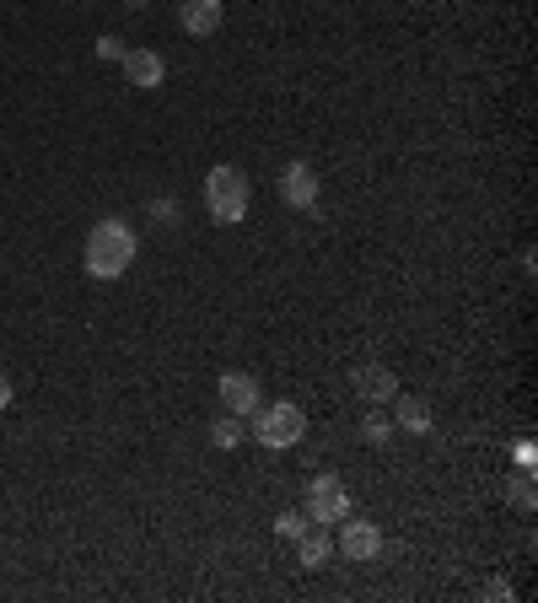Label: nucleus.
Segmentation results:
<instances>
[{
    "label": "nucleus",
    "instance_id": "obj_1",
    "mask_svg": "<svg viewBox=\"0 0 538 603\" xmlns=\"http://www.w3.org/2000/svg\"><path fill=\"white\" fill-rule=\"evenodd\" d=\"M81 264L92 281H119L130 264H135V232L124 221H98L87 232V249H81Z\"/></svg>",
    "mask_w": 538,
    "mask_h": 603
},
{
    "label": "nucleus",
    "instance_id": "obj_2",
    "mask_svg": "<svg viewBox=\"0 0 538 603\" xmlns=\"http://www.w3.org/2000/svg\"><path fill=\"white\" fill-rule=\"evenodd\" d=\"M205 205H210V221H216V227H238L248 216V173H238L232 162L210 167V178H205Z\"/></svg>",
    "mask_w": 538,
    "mask_h": 603
},
{
    "label": "nucleus",
    "instance_id": "obj_3",
    "mask_svg": "<svg viewBox=\"0 0 538 603\" xmlns=\"http://www.w3.org/2000/svg\"><path fill=\"white\" fill-rule=\"evenodd\" d=\"M301 431H307V415H301L292 399L259 404V409H253V437H259L270 452L296 448V442H301Z\"/></svg>",
    "mask_w": 538,
    "mask_h": 603
},
{
    "label": "nucleus",
    "instance_id": "obj_4",
    "mask_svg": "<svg viewBox=\"0 0 538 603\" xmlns=\"http://www.w3.org/2000/svg\"><path fill=\"white\" fill-rule=\"evenodd\" d=\"M307 517L312 523H334V517H350V491H344L334 474H318L307 485Z\"/></svg>",
    "mask_w": 538,
    "mask_h": 603
},
{
    "label": "nucleus",
    "instance_id": "obj_5",
    "mask_svg": "<svg viewBox=\"0 0 538 603\" xmlns=\"http://www.w3.org/2000/svg\"><path fill=\"white\" fill-rule=\"evenodd\" d=\"M216 394H221V404H227V415H243V420L259 409V404H264V394H259V377H253V372H221Z\"/></svg>",
    "mask_w": 538,
    "mask_h": 603
},
{
    "label": "nucleus",
    "instance_id": "obj_6",
    "mask_svg": "<svg viewBox=\"0 0 538 603\" xmlns=\"http://www.w3.org/2000/svg\"><path fill=\"white\" fill-rule=\"evenodd\" d=\"M281 200L296 205V210H312L318 205V173L307 162H286L281 167Z\"/></svg>",
    "mask_w": 538,
    "mask_h": 603
},
{
    "label": "nucleus",
    "instance_id": "obj_7",
    "mask_svg": "<svg viewBox=\"0 0 538 603\" xmlns=\"http://www.w3.org/2000/svg\"><path fill=\"white\" fill-rule=\"evenodd\" d=\"M340 555L344 560H377V555H383V534H377V523L350 517V523L340 528Z\"/></svg>",
    "mask_w": 538,
    "mask_h": 603
},
{
    "label": "nucleus",
    "instance_id": "obj_8",
    "mask_svg": "<svg viewBox=\"0 0 538 603\" xmlns=\"http://www.w3.org/2000/svg\"><path fill=\"white\" fill-rule=\"evenodd\" d=\"M119 59H124L130 87H141V92L162 87V76H167V65H162V54H156V50H130V54H119Z\"/></svg>",
    "mask_w": 538,
    "mask_h": 603
},
{
    "label": "nucleus",
    "instance_id": "obj_9",
    "mask_svg": "<svg viewBox=\"0 0 538 603\" xmlns=\"http://www.w3.org/2000/svg\"><path fill=\"white\" fill-rule=\"evenodd\" d=\"M350 383H355V394L366 404H388L393 394H398V377H393L388 366H355Z\"/></svg>",
    "mask_w": 538,
    "mask_h": 603
},
{
    "label": "nucleus",
    "instance_id": "obj_10",
    "mask_svg": "<svg viewBox=\"0 0 538 603\" xmlns=\"http://www.w3.org/2000/svg\"><path fill=\"white\" fill-rule=\"evenodd\" d=\"M178 22H184L189 39H210L221 28V0H184L178 6Z\"/></svg>",
    "mask_w": 538,
    "mask_h": 603
},
{
    "label": "nucleus",
    "instance_id": "obj_11",
    "mask_svg": "<svg viewBox=\"0 0 538 603\" xmlns=\"http://www.w3.org/2000/svg\"><path fill=\"white\" fill-rule=\"evenodd\" d=\"M393 431H431V409L426 399H415V394H393Z\"/></svg>",
    "mask_w": 538,
    "mask_h": 603
},
{
    "label": "nucleus",
    "instance_id": "obj_12",
    "mask_svg": "<svg viewBox=\"0 0 538 603\" xmlns=\"http://www.w3.org/2000/svg\"><path fill=\"white\" fill-rule=\"evenodd\" d=\"M329 555H334V539H329L323 528H307V534H301V566H307V571H323Z\"/></svg>",
    "mask_w": 538,
    "mask_h": 603
},
{
    "label": "nucleus",
    "instance_id": "obj_13",
    "mask_svg": "<svg viewBox=\"0 0 538 603\" xmlns=\"http://www.w3.org/2000/svg\"><path fill=\"white\" fill-rule=\"evenodd\" d=\"M361 442H372V448L393 442V420H388V415H377V404H372V409H366V420H361Z\"/></svg>",
    "mask_w": 538,
    "mask_h": 603
},
{
    "label": "nucleus",
    "instance_id": "obj_14",
    "mask_svg": "<svg viewBox=\"0 0 538 603\" xmlns=\"http://www.w3.org/2000/svg\"><path fill=\"white\" fill-rule=\"evenodd\" d=\"M210 442H216V448H238V442H243V415H221V420L210 426Z\"/></svg>",
    "mask_w": 538,
    "mask_h": 603
},
{
    "label": "nucleus",
    "instance_id": "obj_15",
    "mask_svg": "<svg viewBox=\"0 0 538 603\" xmlns=\"http://www.w3.org/2000/svg\"><path fill=\"white\" fill-rule=\"evenodd\" d=\"M275 534H281V539H301V534H307V512H281V517H275Z\"/></svg>",
    "mask_w": 538,
    "mask_h": 603
},
{
    "label": "nucleus",
    "instance_id": "obj_16",
    "mask_svg": "<svg viewBox=\"0 0 538 603\" xmlns=\"http://www.w3.org/2000/svg\"><path fill=\"white\" fill-rule=\"evenodd\" d=\"M512 502H517V512H534V506H538V496H534V480H528V474H523V480L512 485Z\"/></svg>",
    "mask_w": 538,
    "mask_h": 603
},
{
    "label": "nucleus",
    "instance_id": "obj_17",
    "mask_svg": "<svg viewBox=\"0 0 538 603\" xmlns=\"http://www.w3.org/2000/svg\"><path fill=\"white\" fill-rule=\"evenodd\" d=\"M151 216H156V221H178V205H173V200H156V205H151Z\"/></svg>",
    "mask_w": 538,
    "mask_h": 603
},
{
    "label": "nucleus",
    "instance_id": "obj_18",
    "mask_svg": "<svg viewBox=\"0 0 538 603\" xmlns=\"http://www.w3.org/2000/svg\"><path fill=\"white\" fill-rule=\"evenodd\" d=\"M485 599H506V603H512V588H506V582L495 577V582H485Z\"/></svg>",
    "mask_w": 538,
    "mask_h": 603
},
{
    "label": "nucleus",
    "instance_id": "obj_19",
    "mask_svg": "<svg viewBox=\"0 0 538 603\" xmlns=\"http://www.w3.org/2000/svg\"><path fill=\"white\" fill-rule=\"evenodd\" d=\"M6 404H11V377L0 372V409H6Z\"/></svg>",
    "mask_w": 538,
    "mask_h": 603
},
{
    "label": "nucleus",
    "instance_id": "obj_20",
    "mask_svg": "<svg viewBox=\"0 0 538 603\" xmlns=\"http://www.w3.org/2000/svg\"><path fill=\"white\" fill-rule=\"evenodd\" d=\"M124 6H130V11H146L151 0H124Z\"/></svg>",
    "mask_w": 538,
    "mask_h": 603
}]
</instances>
